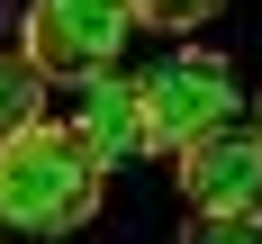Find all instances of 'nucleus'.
Returning <instances> with one entry per match:
<instances>
[{
    "label": "nucleus",
    "instance_id": "obj_8",
    "mask_svg": "<svg viewBox=\"0 0 262 244\" xmlns=\"http://www.w3.org/2000/svg\"><path fill=\"white\" fill-rule=\"evenodd\" d=\"M226 0H136V18L145 27H163V36H181V27H208Z\"/></svg>",
    "mask_w": 262,
    "mask_h": 244
},
{
    "label": "nucleus",
    "instance_id": "obj_9",
    "mask_svg": "<svg viewBox=\"0 0 262 244\" xmlns=\"http://www.w3.org/2000/svg\"><path fill=\"white\" fill-rule=\"evenodd\" d=\"M253 127H262V91H253Z\"/></svg>",
    "mask_w": 262,
    "mask_h": 244
},
{
    "label": "nucleus",
    "instance_id": "obj_3",
    "mask_svg": "<svg viewBox=\"0 0 262 244\" xmlns=\"http://www.w3.org/2000/svg\"><path fill=\"white\" fill-rule=\"evenodd\" d=\"M145 91H154L163 154H181V145H199V136H217V127H235V118H244L235 73H226L217 54H163L154 73H145Z\"/></svg>",
    "mask_w": 262,
    "mask_h": 244
},
{
    "label": "nucleus",
    "instance_id": "obj_2",
    "mask_svg": "<svg viewBox=\"0 0 262 244\" xmlns=\"http://www.w3.org/2000/svg\"><path fill=\"white\" fill-rule=\"evenodd\" d=\"M136 36V0H27V63L46 81H100Z\"/></svg>",
    "mask_w": 262,
    "mask_h": 244
},
{
    "label": "nucleus",
    "instance_id": "obj_4",
    "mask_svg": "<svg viewBox=\"0 0 262 244\" xmlns=\"http://www.w3.org/2000/svg\"><path fill=\"white\" fill-rule=\"evenodd\" d=\"M172 172H181L190 208H262V127L235 118V127L199 136V145L172 154Z\"/></svg>",
    "mask_w": 262,
    "mask_h": 244
},
{
    "label": "nucleus",
    "instance_id": "obj_6",
    "mask_svg": "<svg viewBox=\"0 0 262 244\" xmlns=\"http://www.w3.org/2000/svg\"><path fill=\"white\" fill-rule=\"evenodd\" d=\"M27 127H46V73L27 54H0V145Z\"/></svg>",
    "mask_w": 262,
    "mask_h": 244
},
{
    "label": "nucleus",
    "instance_id": "obj_5",
    "mask_svg": "<svg viewBox=\"0 0 262 244\" xmlns=\"http://www.w3.org/2000/svg\"><path fill=\"white\" fill-rule=\"evenodd\" d=\"M81 136H91V154L118 172V163H145L163 154V127H154V91L136 73H100V81H81Z\"/></svg>",
    "mask_w": 262,
    "mask_h": 244
},
{
    "label": "nucleus",
    "instance_id": "obj_7",
    "mask_svg": "<svg viewBox=\"0 0 262 244\" xmlns=\"http://www.w3.org/2000/svg\"><path fill=\"white\" fill-rule=\"evenodd\" d=\"M181 244H262V208H190Z\"/></svg>",
    "mask_w": 262,
    "mask_h": 244
},
{
    "label": "nucleus",
    "instance_id": "obj_1",
    "mask_svg": "<svg viewBox=\"0 0 262 244\" xmlns=\"http://www.w3.org/2000/svg\"><path fill=\"white\" fill-rule=\"evenodd\" d=\"M100 181L108 163L91 154L81 127H27L0 145V226L9 235H73L100 217Z\"/></svg>",
    "mask_w": 262,
    "mask_h": 244
}]
</instances>
